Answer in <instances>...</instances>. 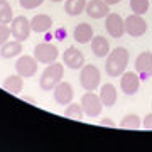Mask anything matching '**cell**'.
<instances>
[{
    "label": "cell",
    "instance_id": "28",
    "mask_svg": "<svg viewBox=\"0 0 152 152\" xmlns=\"http://www.w3.org/2000/svg\"><path fill=\"white\" fill-rule=\"evenodd\" d=\"M142 127L145 129V130H152V113L145 115L144 120H142Z\"/></svg>",
    "mask_w": 152,
    "mask_h": 152
},
{
    "label": "cell",
    "instance_id": "27",
    "mask_svg": "<svg viewBox=\"0 0 152 152\" xmlns=\"http://www.w3.org/2000/svg\"><path fill=\"white\" fill-rule=\"evenodd\" d=\"M9 37H12V32H10V26L7 24H0V46L9 41Z\"/></svg>",
    "mask_w": 152,
    "mask_h": 152
},
{
    "label": "cell",
    "instance_id": "13",
    "mask_svg": "<svg viewBox=\"0 0 152 152\" xmlns=\"http://www.w3.org/2000/svg\"><path fill=\"white\" fill-rule=\"evenodd\" d=\"M63 63H64L69 69H81L85 66V56L78 48H68L63 53Z\"/></svg>",
    "mask_w": 152,
    "mask_h": 152
},
{
    "label": "cell",
    "instance_id": "10",
    "mask_svg": "<svg viewBox=\"0 0 152 152\" xmlns=\"http://www.w3.org/2000/svg\"><path fill=\"white\" fill-rule=\"evenodd\" d=\"M120 88H122L124 95H127V96L135 95L140 88V76L137 75L135 71H125L124 75L120 76Z\"/></svg>",
    "mask_w": 152,
    "mask_h": 152
},
{
    "label": "cell",
    "instance_id": "14",
    "mask_svg": "<svg viewBox=\"0 0 152 152\" xmlns=\"http://www.w3.org/2000/svg\"><path fill=\"white\" fill-rule=\"evenodd\" d=\"M85 12L91 19H105L110 14V5L105 0H90L86 4Z\"/></svg>",
    "mask_w": 152,
    "mask_h": 152
},
{
    "label": "cell",
    "instance_id": "2",
    "mask_svg": "<svg viewBox=\"0 0 152 152\" xmlns=\"http://www.w3.org/2000/svg\"><path fill=\"white\" fill-rule=\"evenodd\" d=\"M64 78V66L54 61L48 64V68L42 71V75L39 78V88L42 91H53Z\"/></svg>",
    "mask_w": 152,
    "mask_h": 152
},
{
    "label": "cell",
    "instance_id": "29",
    "mask_svg": "<svg viewBox=\"0 0 152 152\" xmlns=\"http://www.w3.org/2000/svg\"><path fill=\"white\" fill-rule=\"evenodd\" d=\"M54 37L58 39V41H64L66 39V29L64 27H58L54 32Z\"/></svg>",
    "mask_w": 152,
    "mask_h": 152
},
{
    "label": "cell",
    "instance_id": "19",
    "mask_svg": "<svg viewBox=\"0 0 152 152\" xmlns=\"http://www.w3.org/2000/svg\"><path fill=\"white\" fill-rule=\"evenodd\" d=\"M2 86H4V90H7L12 95H20L22 88H24V78L20 75H10L4 80Z\"/></svg>",
    "mask_w": 152,
    "mask_h": 152
},
{
    "label": "cell",
    "instance_id": "24",
    "mask_svg": "<svg viewBox=\"0 0 152 152\" xmlns=\"http://www.w3.org/2000/svg\"><path fill=\"white\" fill-rule=\"evenodd\" d=\"M14 19L12 7L7 0H0V24H10Z\"/></svg>",
    "mask_w": 152,
    "mask_h": 152
},
{
    "label": "cell",
    "instance_id": "9",
    "mask_svg": "<svg viewBox=\"0 0 152 152\" xmlns=\"http://www.w3.org/2000/svg\"><path fill=\"white\" fill-rule=\"evenodd\" d=\"M105 29L113 39H120L125 34V20L120 14H108L105 17Z\"/></svg>",
    "mask_w": 152,
    "mask_h": 152
},
{
    "label": "cell",
    "instance_id": "16",
    "mask_svg": "<svg viewBox=\"0 0 152 152\" xmlns=\"http://www.w3.org/2000/svg\"><path fill=\"white\" fill-rule=\"evenodd\" d=\"M100 100H102V103H103V107H108V108H112L115 103H117V98H118V95H117V88L112 85V83H105V85H102V88H100Z\"/></svg>",
    "mask_w": 152,
    "mask_h": 152
},
{
    "label": "cell",
    "instance_id": "25",
    "mask_svg": "<svg viewBox=\"0 0 152 152\" xmlns=\"http://www.w3.org/2000/svg\"><path fill=\"white\" fill-rule=\"evenodd\" d=\"M149 5H151L149 0H130V10L137 15H144L149 10Z\"/></svg>",
    "mask_w": 152,
    "mask_h": 152
},
{
    "label": "cell",
    "instance_id": "7",
    "mask_svg": "<svg viewBox=\"0 0 152 152\" xmlns=\"http://www.w3.org/2000/svg\"><path fill=\"white\" fill-rule=\"evenodd\" d=\"M147 32V22L144 20L142 15L132 14L125 17V34H129L130 37H140Z\"/></svg>",
    "mask_w": 152,
    "mask_h": 152
},
{
    "label": "cell",
    "instance_id": "32",
    "mask_svg": "<svg viewBox=\"0 0 152 152\" xmlns=\"http://www.w3.org/2000/svg\"><path fill=\"white\" fill-rule=\"evenodd\" d=\"M24 100H26V102H31L32 105H36V103H37V102H36L34 98H31V96H24Z\"/></svg>",
    "mask_w": 152,
    "mask_h": 152
},
{
    "label": "cell",
    "instance_id": "33",
    "mask_svg": "<svg viewBox=\"0 0 152 152\" xmlns=\"http://www.w3.org/2000/svg\"><path fill=\"white\" fill-rule=\"evenodd\" d=\"M51 2H54V4H59V2H63V0H51Z\"/></svg>",
    "mask_w": 152,
    "mask_h": 152
},
{
    "label": "cell",
    "instance_id": "21",
    "mask_svg": "<svg viewBox=\"0 0 152 152\" xmlns=\"http://www.w3.org/2000/svg\"><path fill=\"white\" fill-rule=\"evenodd\" d=\"M86 0H64V10L71 17L81 15L86 9Z\"/></svg>",
    "mask_w": 152,
    "mask_h": 152
},
{
    "label": "cell",
    "instance_id": "18",
    "mask_svg": "<svg viewBox=\"0 0 152 152\" xmlns=\"http://www.w3.org/2000/svg\"><path fill=\"white\" fill-rule=\"evenodd\" d=\"M91 44V51L96 58H107L110 53V42L108 39L103 36H93V39L90 41Z\"/></svg>",
    "mask_w": 152,
    "mask_h": 152
},
{
    "label": "cell",
    "instance_id": "17",
    "mask_svg": "<svg viewBox=\"0 0 152 152\" xmlns=\"http://www.w3.org/2000/svg\"><path fill=\"white\" fill-rule=\"evenodd\" d=\"M93 36H95L93 27L90 24H86V22L78 24L75 27V31H73V37H75L76 42H80V44H88L93 39Z\"/></svg>",
    "mask_w": 152,
    "mask_h": 152
},
{
    "label": "cell",
    "instance_id": "5",
    "mask_svg": "<svg viewBox=\"0 0 152 152\" xmlns=\"http://www.w3.org/2000/svg\"><path fill=\"white\" fill-rule=\"evenodd\" d=\"M81 107H83V112L86 117H98V115L102 113V110H103V103H102V100L98 95H95L93 91H86L85 95L81 96Z\"/></svg>",
    "mask_w": 152,
    "mask_h": 152
},
{
    "label": "cell",
    "instance_id": "12",
    "mask_svg": "<svg viewBox=\"0 0 152 152\" xmlns=\"http://www.w3.org/2000/svg\"><path fill=\"white\" fill-rule=\"evenodd\" d=\"M53 98L58 105H69L75 98V90L68 81H61L53 90Z\"/></svg>",
    "mask_w": 152,
    "mask_h": 152
},
{
    "label": "cell",
    "instance_id": "20",
    "mask_svg": "<svg viewBox=\"0 0 152 152\" xmlns=\"http://www.w3.org/2000/svg\"><path fill=\"white\" fill-rule=\"evenodd\" d=\"M22 53V42L20 41H7L4 46H0V56L4 59H12Z\"/></svg>",
    "mask_w": 152,
    "mask_h": 152
},
{
    "label": "cell",
    "instance_id": "30",
    "mask_svg": "<svg viewBox=\"0 0 152 152\" xmlns=\"http://www.w3.org/2000/svg\"><path fill=\"white\" fill-rule=\"evenodd\" d=\"M100 125H103V127H112V129H113V127H117V124H115L112 118H108V117H105V118L100 120Z\"/></svg>",
    "mask_w": 152,
    "mask_h": 152
},
{
    "label": "cell",
    "instance_id": "1",
    "mask_svg": "<svg viewBox=\"0 0 152 152\" xmlns=\"http://www.w3.org/2000/svg\"><path fill=\"white\" fill-rule=\"evenodd\" d=\"M130 61V53L129 49L124 48V46H118V48L112 49L107 56V63H105V69H107V75L110 78H118L125 73L127 69V64Z\"/></svg>",
    "mask_w": 152,
    "mask_h": 152
},
{
    "label": "cell",
    "instance_id": "6",
    "mask_svg": "<svg viewBox=\"0 0 152 152\" xmlns=\"http://www.w3.org/2000/svg\"><path fill=\"white\" fill-rule=\"evenodd\" d=\"M34 58L42 64H51L58 61V48L51 42H41L34 48Z\"/></svg>",
    "mask_w": 152,
    "mask_h": 152
},
{
    "label": "cell",
    "instance_id": "11",
    "mask_svg": "<svg viewBox=\"0 0 152 152\" xmlns=\"http://www.w3.org/2000/svg\"><path fill=\"white\" fill-rule=\"evenodd\" d=\"M135 73L140 76V80H147L152 76V53L144 51L135 58Z\"/></svg>",
    "mask_w": 152,
    "mask_h": 152
},
{
    "label": "cell",
    "instance_id": "8",
    "mask_svg": "<svg viewBox=\"0 0 152 152\" xmlns=\"http://www.w3.org/2000/svg\"><path fill=\"white\" fill-rule=\"evenodd\" d=\"M37 66H39V61L34 56L24 54L17 59L15 71H17V75H20L22 78H32L37 73Z\"/></svg>",
    "mask_w": 152,
    "mask_h": 152
},
{
    "label": "cell",
    "instance_id": "3",
    "mask_svg": "<svg viewBox=\"0 0 152 152\" xmlns=\"http://www.w3.org/2000/svg\"><path fill=\"white\" fill-rule=\"evenodd\" d=\"M102 83V75L95 64H85L80 69V85L85 91H95Z\"/></svg>",
    "mask_w": 152,
    "mask_h": 152
},
{
    "label": "cell",
    "instance_id": "15",
    "mask_svg": "<svg viewBox=\"0 0 152 152\" xmlns=\"http://www.w3.org/2000/svg\"><path fill=\"white\" fill-rule=\"evenodd\" d=\"M51 27H53V19L48 14H37V15H34L31 19V29H32V32L42 34V32L51 31Z\"/></svg>",
    "mask_w": 152,
    "mask_h": 152
},
{
    "label": "cell",
    "instance_id": "31",
    "mask_svg": "<svg viewBox=\"0 0 152 152\" xmlns=\"http://www.w3.org/2000/svg\"><path fill=\"white\" fill-rule=\"evenodd\" d=\"M105 2H107L108 5H117V4H120V2H122V0H105Z\"/></svg>",
    "mask_w": 152,
    "mask_h": 152
},
{
    "label": "cell",
    "instance_id": "23",
    "mask_svg": "<svg viewBox=\"0 0 152 152\" xmlns=\"http://www.w3.org/2000/svg\"><path fill=\"white\" fill-rule=\"evenodd\" d=\"M83 115H85V112H83L81 103H73V102H71L69 105H66V110H64V117H66V118L81 120Z\"/></svg>",
    "mask_w": 152,
    "mask_h": 152
},
{
    "label": "cell",
    "instance_id": "22",
    "mask_svg": "<svg viewBox=\"0 0 152 152\" xmlns=\"http://www.w3.org/2000/svg\"><path fill=\"white\" fill-rule=\"evenodd\" d=\"M118 127L120 129H125V130H139V129L142 127V120L139 118V115L129 113V115H125L124 118L120 120Z\"/></svg>",
    "mask_w": 152,
    "mask_h": 152
},
{
    "label": "cell",
    "instance_id": "26",
    "mask_svg": "<svg viewBox=\"0 0 152 152\" xmlns=\"http://www.w3.org/2000/svg\"><path fill=\"white\" fill-rule=\"evenodd\" d=\"M19 4L26 10H32V9H37V7L42 5L44 0H19Z\"/></svg>",
    "mask_w": 152,
    "mask_h": 152
},
{
    "label": "cell",
    "instance_id": "4",
    "mask_svg": "<svg viewBox=\"0 0 152 152\" xmlns=\"http://www.w3.org/2000/svg\"><path fill=\"white\" fill-rule=\"evenodd\" d=\"M31 20H29L26 15H17L12 19L10 22V32H12V37L15 41H20L24 42L26 39H29L31 36Z\"/></svg>",
    "mask_w": 152,
    "mask_h": 152
}]
</instances>
